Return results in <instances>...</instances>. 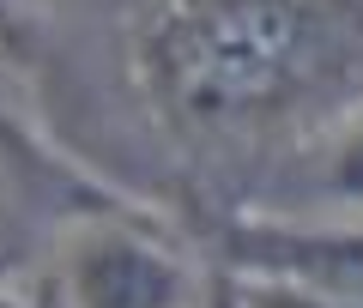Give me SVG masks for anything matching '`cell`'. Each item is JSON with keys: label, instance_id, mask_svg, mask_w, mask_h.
Returning <instances> with one entry per match:
<instances>
[{"label": "cell", "instance_id": "obj_3", "mask_svg": "<svg viewBox=\"0 0 363 308\" xmlns=\"http://www.w3.org/2000/svg\"><path fill=\"white\" fill-rule=\"evenodd\" d=\"M272 308H339V302H297V296H279Z\"/></svg>", "mask_w": 363, "mask_h": 308}, {"label": "cell", "instance_id": "obj_4", "mask_svg": "<svg viewBox=\"0 0 363 308\" xmlns=\"http://www.w3.org/2000/svg\"><path fill=\"white\" fill-rule=\"evenodd\" d=\"M0 25H6V0H0Z\"/></svg>", "mask_w": 363, "mask_h": 308}, {"label": "cell", "instance_id": "obj_1", "mask_svg": "<svg viewBox=\"0 0 363 308\" xmlns=\"http://www.w3.org/2000/svg\"><path fill=\"white\" fill-rule=\"evenodd\" d=\"M327 42L315 0H176L145 30V73L182 115H242L291 91Z\"/></svg>", "mask_w": 363, "mask_h": 308}, {"label": "cell", "instance_id": "obj_2", "mask_svg": "<svg viewBox=\"0 0 363 308\" xmlns=\"http://www.w3.org/2000/svg\"><path fill=\"white\" fill-rule=\"evenodd\" d=\"M79 296L91 308H169L176 302V272L152 260L145 248H97L79 278Z\"/></svg>", "mask_w": 363, "mask_h": 308}]
</instances>
